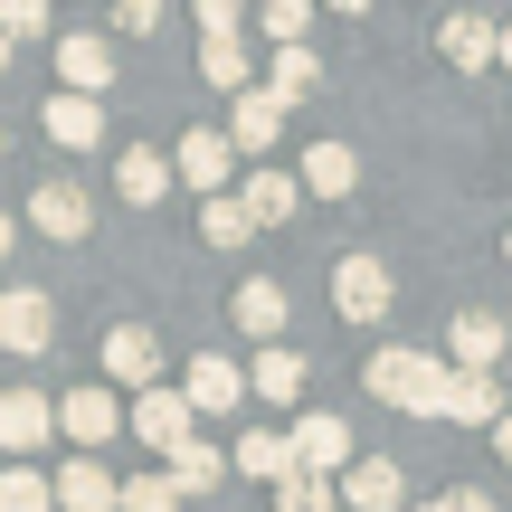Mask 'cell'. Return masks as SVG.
<instances>
[{"label": "cell", "instance_id": "33", "mask_svg": "<svg viewBox=\"0 0 512 512\" xmlns=\"http://www.w3.org/2000/svg\"><path fill=\"white\" fill-rule=\"evenodd\" d=\"M190 10H200V38H247L256 0H190Z\"/></svg>", "mask_w": 512, "mask_h": 512}, {"label": "cell", "instance_id": "10", "mask_svg": "<svg viewBox=\"0 0 512 512\" xmlns=\"http://www.w3.org/2000/svg\"><path fill=\"white\" fill-rule=\"evenodd\" d=\"M48 484H57V512H124V475L105 456H67Z\"/></svg>", "mask_w": 512, "mask_h": 512}, {"label": "cell", "instance_id": "44", "mask_svg": "<svg viewBox=\"0 0 512 512\" xmlns=\"http://www.w3.org/2000/svg\"><path fill=\"white\" fill-rule=\"evenodd\" d=\"M408 512H437V503H408Z\"/></svg>", "mask_w": 512, "mask_h": 512}, {"label": "cell", "instance_id": "38", "mask_svg": "<svg viewBox=\"0 0 512 512\" xmlns=\"http://www.w3.org/2000/svg\"><path fill=\"white\" fill-rule=\"evenodd\" d=\"M494 456H503V465H512V408H503V427H494Z\"/></svg>", "mask_w": 512, "mask_h": 512}, {"label": "cell", "instance_id": "40", "mask_svg": "<svg viewBox=\"0 0 512 512\" xmlns=\"http://www.w3.org/2000/svg\"><path fill=\"white\" fill-rule=\"evenodd\" d=\"M19 247V219H10V209H0V256H10Z\"/></svg>", "mask_w": 512, "mask_h": 512}, {"label": "cell", "instance_id": "7", "mask_svg": "<svg viewBox=\"0 0 512 512\" xmlns=\"http://www.w3.org/2000/svg\"><path fill=\"white\" fill-rule=\"evenodd\" d=\"M389 304H399V285H389L380 256H342V266H332V313H342V323H380Z\"/></svg>", "mask_w": 512, "mask_h": 512}, {"label": "cell", "instance_id": "1", "mask_svg": "<svg viewBox=\"0 0 512 512\" xmlns=\"http://www.w3.org/2000/svg\"><path fill=\"white\" fill-rule=\"evenodd\" d=\"M446 380H456V361H446V351H418V342L370 351V370H361L370 399H380V408H408V418H446Z\"/></svg>", "mask_w": 512, "mask_h": 512}, {"label": "cell", "instance_id": "18", "mask_svg": "<svg viewBox=\"0 0 512 512\" xmlns=\"http://www.w3.org/2000/svg\"><path fill=\"white\" fill-rule=\"evenodd\" d=\"M228 323H238L256 351H266V342H285V285H275V275H247V285L228 294Z\"/></svg>", "mask_w": 512, "mask_h": 512}, {"label": "cell", "instance_id": "29", "mask_svg": "<svg viewBox=\"0 0 512 512\" xmlns=\"http://www.w3.org/2000/svg\"><path fill=\"white\" fill-rule=\"evenodd\" d=\"M313 10H323V0H256V38H266V48H304Z\"/></svg>", "mask_w": 512, "mask_h": 512}, {"label": "cell", "instance_id": "14", "mask_svg": "<svg viewBox=\"0 0 512 512\" xmlns=\"http://www.w3.org/2000/svg\"><path fill=\"white\" fill-rule=\"evenodd\" d=\"M503 351H512V323L503 313H456V323H446V361L456 370H503Z\"/></svg>", "mask_w": 512, "mask_h": 512}, {"label": "cell", "instance_id": "25", "mask_svg": "<svg viewBox=\"0 0 512 512\" xmlns=\"http://www.w3.org/2000/svg\"><path fill=\"white\" fill-rule=\"evenodd\" d=\"M228 465L256 475V484H285V475H294V437H285V427H247V437L228 446Z\"/></svg>", "mask_w": 512, "mask_h": 512}, {"label": "cell", "instance_id": "27", "mask_svg": "<svg viewBox=\"0 0 512 512\" xmlns=\"http://www.w3.org/2000/svg\"><path fill=\"white\" fill-rule=\"evenodd\" d=\"M162 475H171V484H181V494H219V484H228V475H238V465H228V446H209V437H190V446H181V456H171V465H162Z\"/></svg>", "mask_w": 512, "mask_h": 512}, {"label": "cell", "instance_id": "21", "mask_svg": "<svg viewBox=\"0 0 512 512\" xmlns=\"http://www.w3.org/2000/svg\"><path fill=\"white\" fill-rule=\"evenodd\" d=\"M294 181H304V200H351L361 190V152L351 143H304V171Z\"/></svg>", "mask_w": 512, "mask_h": 512}, {"label": "cell", "instance_id": "31", "mask_svg": "<svg viewBox=\"0 0 512 512\" xmlns=\"http://www.w3.org/2000/svg\"><path fill=\"white\" fill-rule=\"evenodd\" d=\"M0 512H57V484L38 465H0Z\"/></svg>", "mask_w": 512, "mask_h": 512}, {"label": "cell", "instance_id": "11", "mask_svg": "<svg viewBox=\"0 0 512 512\" xmlns=\"http://www.w3.org/2000/svg\"><path fill=\"white\" fill-rule=\"evenodd\" d=\"M228 171H238V143H228V133H181V152H171V181H181V190L219 200Z\"/></svg>", "mask_w": 512, "mask_h": 512}, {"label": "cell", "instance_id": "36", "mask_svg": "<svg viewBox=\"0 0 512 512\" xmlns=\"http://www.w3.org/2000/svg\"><path fill=\"white\" fill-rule=\"evenodd\" d=\"M114 29H133V38L162 29V0H114Z\"/></svg>", "mask_w": 512, "mask_h": 512}, {"label": "cell", "instance_id": "8", "mask_svg": "<svg viewBox=\"0 0 512 512\" xmlns=\"http://www.w3.org/2000/svg\"><path fill=\"white\" fill-rule=\"evenodd\" d=\"M181 399L200 408V418H228V408H247V370L228 361V351H190L181 361Z\"/></svg>", "mask_w": 512, "mask_h": 512}, {"label": "cell", "instance_id": "20", "mask_svg": "<svg viewBox=\"0 0 512 512\" xmlns=\"http://www.w3.org/2000/svg\"><path fill=\"white\" fill-rule=\"evenodd\" d=\"M228 143H238L247 162H256V152H275V143H285V105H275L266 86H247V95H228Z\"/></svg>", "mask_w": 512, "mask_h": 512}, {"label": "cell", "instance_id": "43", "mask_svg": "<svg viewBox=\"0 0 512 512\" xmlns=\"http://www.w3.org/2000/svg\"><path fill=\"white\" fill-rule=\"evenodd\" d=\"M503 266H512V228H503Z\"/></svg>", "mask_w": 512, "mask_h": 512}, {"label": "cell", "instance_id": "35", "mask_svg": "<svg viewBox=\"0 0 512 512\" xmlns=\"http://www.w3.org/2000/svg\"><path fill=\"white\" fill-rule=\"evenodd\" d=\"M0 38H48V0H0Z\"/></svg>", "mask_w": 512, "mask_h": 512}, {"label": "cell", "instance_id": "3", "mask_svg": "<svg viewBox=\"0 0 512 512\" xmlns=\"http://www.w3.org/2000/svg\"><path fill=\"white\" fill-rule=\"evenodd\" d=\"M124 427H133V437H143V446H152V456H162V465H171V456H181V446H190V437H200V408H190V399H181V389H171V380H162V389H143V399H133V408H124Z\"/></svg>", "mask_w": 512, "mask_h": 512}, {"label": "cell", "instance_id": "23", "mask_svg": "<svg viewBox=\"0 0 512 512\" xmlns=\"http://www.w3.org/2000/svg\"><path fill=\"white\" fill-rule=\"evenodd\" d=\"M238 200H247V219H256V228H294V209H304V181H294V171H275V162H256Z\"/></svg>", "mask_w": 512, "mask_h": 512}, {"label": "cell", "instance_id": "4", "mask_svg": "<svg viewBox=\"0 0 512 512\" xmlns=\"http://www.w3.org/2000/svg\"><path fill=\"white\" fill-rule=\"evenodd\" d=\"M48 342H57V294L48 285H0V351L38 361Z\"/></svg>", "mask_w": 512, "mask_h": 512}, {"label": "cell", "instance_id": "41", "mask_svg": "<svg viewBox=\"0 0 512 512\" xmlns=\"http://www.w3.org/2000/svg\"><path fill=\"white\" fill-rule=\"evenodd\" d=\"M494 67H512V19H503V48H494Z\"/></svg>", "mask_w": 512, "mask_h": 512}, {"label": "cell", "instance_id": "9", "mask_svg": "<svg viewBox=\"0 0 512 512\" xmlns=\"http://www.w3.org/2000/svg\"><path fill=\"white\" fill-rule=\"evenodd\" d=\"M19 219H29L38 238H57V247H76V238H86V228H95V200H86V190H76V181H38V190H29V209H19Z\"/></svg>", "mask_w": 512, "mask_h": 512}, {"label": "cell", "instance_id": "17", "mask_svg": "<svg viewBox=\"0 0 512 512\" xmlns=\"http://www.w3.org/2000/svg\"><path fill=\"white\" fill-rule=\"evenodd\" d=\"M332 494H342L351 512H408V475L389 456H351V475L332 484Z\"/></svg>", "mask_w": 512, "mask_h": 512}, {"label": "cell", "instance_id": "16", "mask_svg": "<svg viewBox=\"0 0 512 512\" xmlns=\"http://www.w3.org/2000/svg\"><path fill=\"white\" fill-rule=\"evenodd\" d=\"M304 380H313V361L294 342H266L247 361V399H266V408H294V399H304Z\"/></svg>", "mask_w": 512, "mask_h": 512}, {"label": "cell", "instance_id": "39", "mask_svg": "<svg viewBox=\"0 0 512 512\" xmlns=\"http://www.w3.org/2000/svg\"><path fill=\"white\" fill-rule=\"evenodd\" d=\"M323 10H342V19H370V0H323Z\"/></svg>", "mask_w": 512, "mask_h": 512}, {"label": "cell", "instance_id": "34", "mask_svg": "<svg viewBox=\"0 0 512 512\" xmlns=\"http://www.w3.org/2000/svg\"><path fill=\"white\" fill-rule=\"evenodd\" d=\"M332 503H342V494H332L323 475H285V484H275V512H332Z\"/></svg>", "mask_w": 512, "mask_h": 512}, {"label": "cell", "instance_id": "37", "mask_svg": "<svg viewBox=\"0 0 512 512\" xmlns=\"http://www.w3.org/2000/svg\"><path fill=\"white\" fill-rule=\"evenodd\" d=\"M437 512H503V503L484 494V484H456V494H437Z\"/></svg>", "mask_w": 512, "mask_h": 512}, {"label": "cell", "instance_id": "6", "mask_svg": "<svg viewBox=\"0 0 512 512\" xmlns=\"http://www.w3.org/2000/svg\"><path fill=\"white\" fill-rule=\"evenodd\" d=\"M294 437V475H351V418H332V408H304V418L285 427Z\"/></svg>", "mask_w": 512, "mask_h": 512}, {"label": "cell", "instance_id": "2", "mask_svg": "<svg viewBox=\"0 0 512 512\" xmlns=\"http://www.w3.org/2000/svg\"><path fill=\"white\" fill-rule=\"evenodd\" d=\"M95 370H105V389H162V370H171V351H162V332L152 323H105V342H95Z\"/></svg>", "mask_w": 512, "mask_h": 512}, {"label": "cell", "instance_id": "15", "mask_svg": "<svg viewBox=\"0 0 512 512\" xmlns=\"http://www.w3.org/2000/svg\"><path fill=\"white\" fill-rule=\"evenodd\" d=\"M57 437V399H38V389H0V446H10V465H29V446Z\"/></svg>", "mask_w": 512, "mask_h": 512}, {"label": "cell", "instance_id": "24", "mask_svg": "<svg viewBox=\"0 0 512 512\" xmlns=\"http://www.w3.org/2000/svg\"><path fill=\"white\" fill-rule=\"evenodd\" d=\"M38 124H48L57 152H95V143H105V105H95V95H48Z\"/></svg>", "mask_w": 512, "mask_h": 512}, {"label": "cell", "instance_id": "42", "mask_svg": "<svg viewBox=\"0 0 512 512\" xmlns=\"http://www.w3.org/2000/svg\"><path fill=\"white\" fill-rule=\"evenodd\" d=\"M10 57H19V48H10V38H0V76H10Z\"/></svg>", "mask_w": 512, "mask_h": 512}, {"label": "cell", "instance_id": "5", "mask_svg": "<svg viewBox=\"0 0 512 512\" xmlns=\"http://www.w3.org/2000/svg\"><path fill=\"white\" fill-rule=\"evenodd\" d=\"M57 437H67L76 456H95V446H114V437H124V399H114L105 380L67 389V399H57Z\"/></svg>", "mask_w": 512, "mask_h": 512}, {"label": "cell", "instance_id": "45", "mask_svg": "<svg viewBox=\"0 0 512 512\" xmlns=\"http://www.w3.org/2000/svg\"><path fill=\"white\" fill-rule=\"evenodd\" d=\"M0 152H10V133H0Z\"/></svg>", "mask_w": 512, "mask_h": 512}, {"label": "cell", "instance_id": "30", "mask_svg": "<svg viewBox=\"0 0 512 512\" xmlns=\"http://www.w3.org/2000/svg\"><path fill=\"white\" fill-rule=\"evenodd\" d=\"M200 238H209V247H247V238H256V219H247V200H238V190L200 200Z\"/></svg>", "mask_w": 512, "mask_h": 512}, {"label": "cell", "instance_id": "26", "mask_svg": "<svg viewBox=\"0 0 512 512\" xmlns=\"http://www.w3.org/2000/svg\"><path fill=\"white\" fill-rule=\"evenodd\" d=\"M114 190H124L133 209H152V200H171V152H152V143H133L124 162H114Z\"/></svg>", "mask_w": 512, "mask_h": 512}, {"label": "cell", "instance_id": "13", "mask_svg": "<svg viewBox=\"0 0 512 512\" xmlns=\"http://www.w3.org/2000/svg\"><path fill=\"white\" fill-rule=\"evenodd\" d=\"M437 48H446V67H456V76H484V67H494V48H503V19L446 10V19H437Z\"/></svg>", "mask_w": 512, "mask_h": 512}, {"label": "cell", "instance_id": "19", "mask_svg": "<svg viewBox=\"0 0 512 512\" xmlns=\"http://www.w3.org/2000/svg\"><path fill=\"white\" fill-rule=\"evenodd\" d=\"M446 427H503V370H456L446 380Z\"/></svg>", "mask_w": 512, "mask_h": 512}, {"label": "cell", "instance_id": "12", "mask_svg": "<svg viewBox=\"0 0 512 512\" xmlns=\"http://www.w3.org/2000/svg\"><path fill=\"white\" fill-rule=\"evenodd\" d=\"M105 86H114V48L95 29H67L57 38V95H95L105 105Z\"/></svg>", "mask_w": 512, "mask_h": 512}, {"label": "cell", "instance_id": "28", "mask_svg": "<svg viewBox=\"0 0 512 512\" xmlns=\"http://www.w3.org/2000/svg\"><path fill=\"white\" fill-rule=\"evenodd\" d=\"M200 76L219 95H247L256 86V57H247V38H200Z\"/></svg>", "mask_w": 512, "mask_h": 512}, {"label": "cell", "instance_id": "32", "mask_svg": "<svg viewBox=\"0 0 512 512\" xmlns=\"http://www.w3.org/2000/svg\"><path fill=\"white\" fill-rule=\"evenodd\" d=\"M181 503H190V494L162 475V465H152V475H124V512H181Z\"/></svg>", "mask_w": 512, "mask_h": 512}, {"label": "cell", "instance_id": "22", "mask_svg": "<svg viewBox=\"0 0 512 512\" xmlns=\"http://www.w3.org/2000/svg\"><path fill=\"white\" fill-rule=\"evenodd\" d=\"M266 95H275L285 114L323 95V57H313V38H304V48H266Z\"/></svg>", "mask_w": 512, "mask_h": 512}]
</instances>
